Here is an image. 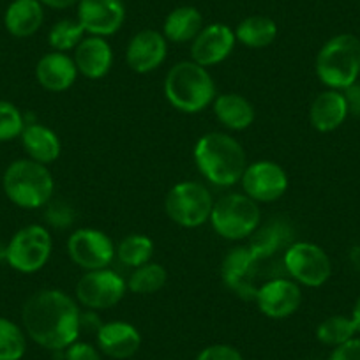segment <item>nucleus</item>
<instances>
[{"mask_svg": "<svg viewBox=\"0 0 360 360\" xmlns=\"http://www.w3.org/2000/svg\"><path fill=\"white\" fill-rule=\"evenodd\" d=\"M22 325L36 345L51 352H64L78 341L82 311L78 302L57 288L32 293L22 307Z\"/></svg>", "mask_w": 360, "mask_h": 360, "instance_id": "f257e3e1", "label": "nucleus"}, {"mask_svg": "<svg viewBox=\"0 0 360 360\" xmlns=\"http://www.w3.org/2000/svg\"><path fill=\"white\" fill-rule=\"evenodd\" d=\"M193 158L203 179L219 188L238 184L248 166L244 147L231 134L221 131L203 134L196 141Z\"/></svg>", "mask_w": 360, "mask_h": 360, "instance_id": "f03ea898", "label": "nucleus"}, {"mask_svg": "<svg viewBox=\"0 0 360 360\" xmlns=\"http://www.w3.org/2000/svg\"><path fill=\"white\" fill-rule=\"evenodd\" d=\"M165 96L182 113H200L216 99V83L209 69L195 60L176 62L165 78Z\"/></svg>", "mask_w": 360, "mask_h": 360, "instance_id": "7ed1b4c3", "label": "nucleus"}, {"mask_svg": "<svg viewBox=\"0 0 360 360\" xmlns=\"http://www.w3.org/2000/svg\"><path fill=\"white\" fill-rule=\"evenodd\" d=\"M2 188L9 202L20 209H41L53 200L55 179L46 165L32 159H16L6 168Z\"/></svg>", "mask_w": 360, "mask_h": 360, "instance_id": "20e7f679", "label": "nucleus"}, {"mask_svg": "<svg viewBox=\"0 0 360 360\" xmlns=\"http://www.w3.org/2000/svg\"><path fill=\"white\" fill-rule=\"evenodd\" d=\"M318 79L327 89L345 90L360 76V39L353 34H338L320 48L314 62Z\"/></svg>", "mask_w": 360, "mask_h": 360, "instance_id": "39448f33", "label": "nucleus"}, {"mask_svg": "<svg viewBox=\"0 0 360 360\" xmlns=\"http://www.w3.org/2000/svg\"><path fill=\"white\" fill-rule=\"evenodd\" d=\"M210 224L226 240L249 238L262 224V210L255 200L244 193H228L214 202Z\"/></svg>", "mask_w": 360, "mask_h": 360, "instance_id": "423d86ee", "label": "nucleus"}, {"mask_svg": "<svg viewBox=\"0 0 360 360\" xmlns=\"http://www.w3.org/2000/svg\"><path fill=\"white\" fill-rule=\"evenodd\" d=\"M214 198L202 182L184 180L173 186L165 200L169 219L182 228H200L210 221Z\"/></svg>", "mask_w": 360, "mask_h": 360, "instance_id": "0eeeda50", "label": "nucleus"}, {"mask_svg": "<svg viewBox=\"0 0 360 360\" xmlns=\"http://www.w3.org/2000/svg\"><path fill=\"white\" fill-rule=\"evenodd\" d=\"M53 238L43 224H29L16 231L6 248V262L22 274L39 272L50 259Z\"/></svg>", "mask_w": 360, "mask_h": 360, "instance_id": "6e6552de", "label": "nucleus"}, {"mask_svg": "<svg viewBox=\"0 0 360 360\" xmlns=\"http://www.w3.org/2000/svg\"><path fill=\"white\" fill-rule=\"evenodd\" d=\"M283 263L290 278L307 288H320L332 276L330 258L325 249L314 242L299 240L290 244Z\"/></svg>", "mask_w": 360, "mask_h": 360, "instance_id": "1a4fd4ad", "label": "nucleus"}, {"mask_svg": "<svg viewBox=\"0 0 360 360\" xmlns=\"http://www.w3.org/2000/svg\"><path fill=\"white\" fill-rule=\"evenodd\" d=\"M127 281L115 270H90L76 283V302L90 311H103L115 307L126 297Z\"/></svg>", "mask_w": 360, "mask_h": 360, "instance_id": "9d476101", "label": "nucleus"}, {"mask_svg": "<svg viewBox=\"0 0 360 360\" xmlns=\"http://www.w3.org/2000/svg\"><path fill=\"white\" fill-rule=\"evenodd\" d=\"M68 252L72 263L90 272L108 269L112 265L115 258V244L105 231L96 228H79L68 238Z\"/></svg>", "mask_w": 360, "mask_h": 360, "instance_id": "9b49d317", "label": "nucleus"}, {"mask_svg": "<svg viewBox=\"0 0 360 360\" xmlns=\"http://www.w3.org/2000/svg\"><path fill=\"white\" fill-rule=\"evenodd\" d=\"M240 184L244 195L256 203H272L288 189V175L281 165L262 159L245 166Z\"/></svg>", "mask_w": 360, "mask_h": 360, "instance_id": "f8f14e48", "label": "nucleus"}, {"mask_svg": "<svg viewBox=\"0 0 360 360\" xmlns=\"http://www.w3.org/2000/svg\"><path fill=\"white\" fill-rule=\"evenodd\" d=\"M256 306L259 313L272 320H285L297 313L302 304L299 283L288 278H274L263 283L256 292Z\"/></svg>", "mask_w": 360, "mask_h": 360, "instance_id": "ddd939ff", "label": "nucleus"}, {"mask_svg": "<svg viewBox=\"0 0 360 360\" xmlns=\"http://www.w3.org/2000/svg\"><path fill=\"white\" fill-rule=\"evenodd\" d=\"M78 22L86 36L110 37L122 29L126 6L122 0H79Z\"/></svg>", "mask_w": 360, "mask_h": 360, "instance_id": "4468645a", "label": "nucleus"}, {"mask_svg": "<svg viewBox=\"0 0 360 360\" xmlns=\"http://www.w3.org/2000/svg\"><path fill=\"white\" fill-rule=\"evenodd\" d=\"M237 44L235 30L224 23L203 27L191 44V60L203 68H212L226 60Z\"/></svg>", "mask_w": 360, "mask_h": 360, "instance_id": "2eb2a0df", "label": "nucleus"}, {"mask_svg": "<svg viewBox=\"0 0 360 360\" xmlns=\"http://www.w3.org/2000/svg\"><path fill=\"white\" fill-rule=\"evenodd\" d=\"M168 57V41L158 30L145 29L131 37L126 50V62L131 71L147 75L161 68Z\"/></svg>", "mask_w": 360, "mask_h": 360, "instance_id": "dca6fc26", "label": "nucleus"}, {"mask_svg": "<svg viewBox=\"0 0 360 360\" xmlns=\"http://www.w3.org/2000/svg\"><path fill=\"white\" fill-rule=\"evenodd\" d=\"M258 263L259 259L256 258L249 245L233 248L224 256L223 265H221L223 281L242 299H255L258 288L252 285L251 279H255Z\"/></svg>", "mask_w": 360, "mask_h": 360, "instance_id": "f3484780", "label": "nucleus"}, {"mask_svg": "<svg viewBox=\"0 0 360 360\" xmlns=\"http://www.w3.org/2000/svg\"><path fill=\"white\" fill-rule=\"evenodd\" d=\"M96 339H98V348L115 360L131 359L136 355L141 346L140 330L134 325L120 320L101 323L96 332Z\"/></svg>", "mask_w": 360, "mask_h": 360, "instance_id": "a211bd4d", "label": "nucleus"}, {"mask_svg": "<svg viewBox=\"0 0 360 360\" xmlns=\"http://www.w3.org/2000/svg\"><path fill=\"white\" fill-rule=\"evenodd\" d=\"M78 72L89 79H101L113 65V48L106 37L85 36L72 55Z\"/></svg>", "mask_w": 360, "mask_h": 360, "instance_id": "6ab92c4d", "label": "nucleus"}, {"mask_svg": "<svg viewBox=\"0 0 360 360\" xmlns=\"http://www.w3.org/2000/svg\"><path fill=\"white\" fill-rule=\"evenodd\" d=\"M78 75L72 57L62 51H50L36 64L37 83L48 92H65L75 85Z\"/></svg>", "mask_w": 360, "mask_h": 360, "instance_id": "aec40b11", "label": "nucleus"}, {"mask_svg": "<svg viewBox=\"0 0 360 360\" xmlns=\"http://www.w3.org/2000/svg\"><path fill=\"white\" fill-rule=\"evenodd\" d=\"M348 115V106L341 90H323L311 103L309 120L318 133H332L339 129Z\"/></svg>", "mask_w": 360, "mask_h": 360, "instance_id": "412c9836", "label": "nucleus"}, {"mask_svg": "<svg viewBox=\"0 0 360 360\" xmlns=\"http://www.w3.org/2000/svg\"><path fill=\"white\" fill-rule=\"evenodd\" d=\"M20 138H22V145L29 159L41 162V165H51L57 161L62 152L58 134L44 124L27 122Z\"/></svg>", "mask_w": 360, "mask_h": 360, "instance_id": "4be33fe9", "label": "nucleus"}, {"mask_svg": "<svg viewBox=\"0 0 360 360\" xmlns=\"http://www.w3.org/2000/svg\"><path fill=\"white\" fill-rule=\"evenodd\" d=\"M44 22V6L39 0H13L4 13L6 30L13 37L34 36Z\"/></svg>", "mask_w": 360, "mask_h": 360, "instance_id": "5701e85b", "label": "nucleus"}, {"mask_svg": "<svg viewBox=\"0 0 360 360\" xmlns=\"http://www.w3.org/2000/svg\"><path fill=\"white\" fill-rule=\"evenodd\" d=\"M212 108L216 119L226 129L244 131L255 122V106L251 105L248 98L237 94V92H226V94L216 96Z\"/></svg>", "mask_w": 360, "mask_h": 360, "instance_id": "b1692460", "label": "nucleus"}, {"mask_svg": "<svg viewBox=\"0 0 360 360\" xmlns=\"http://www.w3.org/2000/svg\"><path fill=\"white\" fill-rule=\"evenodd\" d=\"M203 16L193 6H180L175 8L165 20L162 36L172 43H189L202 32Z\"/></svg>", "mask_w": 360, "mask_h": 360, "instance_id": "393cba45", "label": "nucleus"}, {"mask_svg": "<svg viewBox=\"0 0 360 360\" xmlns=\"http://www.w3.org/2000/svg\"><path fill=\"white\" fill-rule=\"evenodd\" d=\"M235 37L248 48H265L278 37V25L272 18L263 15H252L242 20L235 29Z\"/></svg>", "mask_w": 360, "mask_h": 360, "instance_id": "a878e982", "label": "nucleus"}, {"mask_svg": "<svg viewBox=\"0 0 360 360\" xmlns=\"http://www.w3.org/2000/svg\"><path fill=\"white\" fill-rule=\"evenodd\" d=\"M290 237H292V230H290L288 224L274 221L272 224L258 228V230L249 237L251 238L249 248L255 252L256 258L262 262V259L274 256L281 248H286V244L290 242Z\"/></svg>", "mask_w": 360, "mask_h": 360, "instance_id": "bb28decb", "label": "nucleus"}, {"mask_svg": "<svg viewBox=\"0 0 360 360\" xmlns=\"http://www.w3.org/2000/svg\"><path fill=\"white\" fill-rule=\"evenodd\" d=\"M115 256L120 263L129 269H138V266L152 262L154 242L143 233H131L119 242V245L115 248Z\"/></svg>", "mask_w": 360, "mask_h": 360, "instance_id": "cd10ccee", "label": "nucleus"}, {"mask_svg": "<svg viewBox=\"0 0 360 360\" xmlns=\"http://www.w3.org/2000/svg\"><path fill=\"white\" fill-rule=\"evenodd\" d=\"M166 281H168V272L165 266L148 262L133 270V274L127 279V290L138 295H150L165 288Z\"/></svg>", "mask_w": 360, "mask_h": 360, "instance_id": "c85d7f7f", "label": "nucleus"}, {"mask_svg": "<svg viewBox=\"0 0 360 360\" xmlns=\"http://www.w3.org/2000/svg\"><path fill=\"white\" fill-rule=\"evenodd\" d=\"M355 334L356 328L352 316H342V314L328 316L327 320H323L316 327L318 341L325 346H332V348L342 345L348 339L355 338Z\"/></svg>", "mask_w": 360, "mask_h": 360, "instance_id": "c756f323", "label": "nucleus"}, {"mask_svg": "<svg viewBox=\"0 0 360 360\" xmlns=\"http://www.w3.org/2000/svg\"><path fill=\"white\" fill-rule=\"evenodd\" d=\"M25 352V330L15 321L0 318V360H22Z\"/></svg>", "mask_w": 360, "mask_h": 360, "instance_id": "7c9ffc66", "label": "nucleus"}, {"mask_svg": "<svg viewBox=\"0 0 360 360\" xmlns=\"http://www.w3.org/2000/svg\"><path fill=\"white\" fill-rule=\"evenodd\" d=\"M86 36V32L83 30L82 23L78 20H60V22L55 23L53 27L48 32V44L51 46L53 51H62V53H68V51H75L76 46L82 43L83 37Z\"/></svg>", "mask_w": 360, "mask_h": 360, "instance_id": "2f4dec72", "label": "nucleus"}, {"mask_svg": "<svg viewBox=\"0 0 360 360\" xmlns=\"http://www.w3.org/2000/svg\"><path fill=\"white\" fill-rule=\"evenodd\" d=\"M25 124L27 120L18 106L9 101H0V143L22 136Z\"/></svg>", "mask_w": 360, "mask_h": 360, "instance_id": "473e14b6", "label": "nucleus"}, {"mask_svg": "<svg viewBox=\"0 0 360 360\" xmlns=\"http://www.w3.org/2000/svg\"><path fill=\"white\" fill-rule=\"evenodd\" d=\"M44 219L50 226L64 230V228H69L75 223V210L69 203L62 202V200H51L46 205Z\"/></svg>", "mask_w": 360, "mask_h": 360, "instance_id": "72a5a7b5", "label": "nucleus"}, {"mask_svg": "<svg viewBox=\"0 0 360 360\" xmlns=\"http://www.w3.org/2000/svg\"><path fill=\"white\" fill-rule=\"evenodd\" d=\"M196 360H244V356L230 345H210L198 353Z\"/></svg>", "mask_w": 360, "mask_h": 360, "instance_id": "f704fd0d", "label": "nucleus"}, {"mask_svg": "<svg viewBox=\"0 0 360 360\" xmlns=\"http://www.w3.org/2000/svg\"><path fill=\"white\" fill-rule=\"evenodd\" d=\"M64 360H101V353L90 342L75 341L64 349Z\"/></svg>", "mask_w": 360, "mask_h": 360, "instance_id": "c9c22d12", "label": "nucleus"}, {"mask_svg": "<svg viewBox=\"0 0 360 360\" xmlns=\"http://www.w3.org/2000/svg\"><path fill=\"white\" fill-rule=\"evenodd\" d=\"M328 360H360V338H352L332 348Z\"/></svg>", "mask_w": 360, "mask_h": 360, "instance_id": "e433bc0d", "label": "nucleus"}, {"mask_svg": "<svg viewBox=\"0 0 360 360\" xmlns=\"http://www.w3.org/2000/svg\"><path fill=\"white\" fill-rule=\"evenodd\" d=\"M341 92L346 99V106H348L349 115L360 117V83L355 82L353 85H349L348 89L341 90Z\"/></svg>", "mask_w": 360, "mask_h": 360, "instance_id": "4c0bfd02", "label": "nucleus"}, {"mask_svg": "<svg viewBox=\"0 0 360 360\" xmlns=\"http://www.w3.org/2000/svg\"><path fill=\"white\" fill-rule=\"evenodd\" d=\"M39 2L43 6H46V8L58 9V11H62V9H68V8H72V6H78L79 0H39Z\"/></svg>", "mask_w": 360, "mask_h": 360, "instance_id": "58836bf2", "label": "nucleus"}, {"mask_svg": "<svg viewBox=\"0 0 360 360\" xmlns=\"http://www.w3.org/2000/svg\"><path fill=\"white\" fill-rule=\"evenodd\" d=\"M352 320H353V323H355L356 334H360V297H359V299H356V302H355V307H353Z\"/></svg>", "mask_w": 360, "mask_h": 360, "instance_id": "ea45409f", "label": "nucleus"}, {"mask_svg": "<svg viewBox=\"0 0 360 360\" xmlns=\"http://www.w3.org/2000/svg\"><path fill=\"white\" fill-rule=\"evenodd\" d=\"M352 262L355 263L356 266H360V245L352 251Z\"/></svg>", "mask_w": 360, "mask_h": 360, "instance_id": "a19ab883", "label": "nucleus"}]
</instances>
